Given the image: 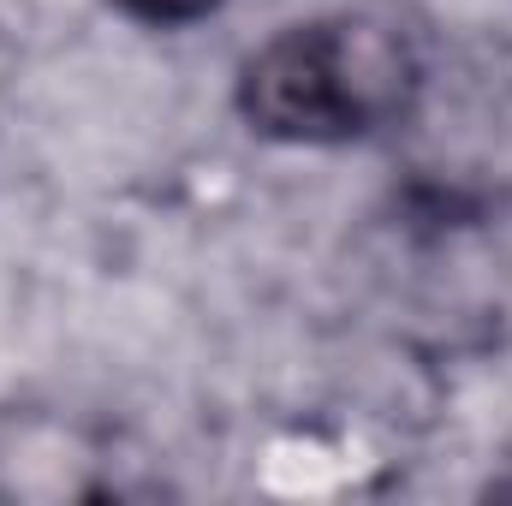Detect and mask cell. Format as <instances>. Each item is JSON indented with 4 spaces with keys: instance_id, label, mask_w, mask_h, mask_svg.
<instances>
[{
    "instance_id": "1",
    "label": "cell",
    "mask_w": 512,
    "mask_h": 506,
    "mask_svg": "<svg viewBox=\"0 0 512 506\" xmlns=\"http://www.w3.org/2000/svg\"><path fill=\"white\" fill-rule=\"evenodd\" d=\"M423 42L382 6H346L274 30L239 66V114L274 143H358L399 126L423 96Z\"/></svg>"
},
{
    "instance_id": "2",
    "label": "cell",
    "mask_w": 512,
    "mask_h": 506,
    "mask_svg": "<svg viewBox=\"0 0 512 506\" xmlns=\"http://www.w3.org/2000/svg\"><path fill=\"white\" fill-rule=\"evenodd\" d=\"M131 24H149V30H185V24H203L209 12H221L227 0H114Z\"/></svg>"
}]
</instances>
